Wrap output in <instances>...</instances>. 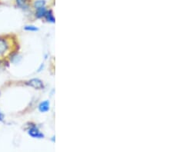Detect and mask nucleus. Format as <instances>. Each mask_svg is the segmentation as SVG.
Returning a JSON list of instances; mask_svg holds the SVG:
<instances>
[{
  "instance_id": "1",
  "label": "nucleus",
  "mask_w": 173,
  "mask_h": 152,
  "mask_svg": "<svg viewBox=\"0 0 173 152\" xmlns=\"http://www.w3.org/2000/svg\"><path fill=\"white\" fill-rule=\"evenodd\" d=\"M28 134L33 138H43L45 137L43 133L39 130L36 125H31L27 130Z\"/></svg>"
},
{
  "instance_id": "2",
  "label": "nucleus",
  "mask_w": 173,
  "mask_h": 152,
  "mask_svg": "<svg viewBox=\"0 0 173 152\" xmlns=\"http://www.w3.org/2000/svg\"><path fill=\"white\" fill-rule=\"evenodd\" d=\"M10 42L3 36H0V57L5 55L10 49Z\"/></svg>"
},
{
  "instance_id": "3",
  "label": "nucleus",
  "mask_w": 173,
  "mask_h": 152,
  "mask_svg": "<svg viewBox=\"0 0 173 152\" xmlns=\"http://www.w3.org/2000/svg\"><path fill=\"white\" fill-rule=\"evenodd\" d=\"M26 84L29 87H32L34 89H37V90H42L45 88L43 81L37 78H34L29 80V81H26Z\"/></svg>"
},
{
  "instance_id": "4",
  "label": "nucleus",
  "mask_w": 173,
  "mask_h": 152,
  "mask_svg": "<svg viewBox=\"0 0 173 152\" xmlns=\"http://www.w3.org/2000/svg\"><path fill=\"white\" fill-rule=\"evenodd\" d=\"M38 109L41 113H45V112H49L50 109V102L49 101L45 100L41 102L38 106Z\"/></svg>"
},
{
  "instance_id": "5",
  "label": "nucleus",
  "mask_w": 173,
  "mask_h": 152,
  "mask_svg": "<svg viewBox=\"0 0 173 152\" xmlns=\"http://www.w3.org/2000/svg\"><path fill=\"white\" fill-rule=\"evenodd\" d=\"M16 6L22 9H28L30 5V0H16Z\"/></svg>"
},
{
  "instance_id": "6",
  "label": "nucleus",
  "mask_w": 173,
  "mask_h": 152,
  "mask_svg": "<svg viewBox=\"0 0 173 152\" xmlns=\"http://www.w3.org/2000/svg\"><path fill=\"white\" fill-rule=\"evenodd\" d=\"M48 10L46 9L45 6L40 7V8H38L36 9V16L38 19H42L45 17V15L46 13V12Z\"/></svg>"
},
{
  "instance_id": "7",
  "label": "nucleus",
  "mask_w": 173,
  "mask_h": 152,
  "mask_svg": "<svg viewBox=\"0 0 173 152\" xmlns=\"http://www.w3.org/2000/svg\"><path fill=\"white\" fill-rule=\"evenodd\" d=\"M44 18L45 19V20H46L48 22H51V23L55 22V17H54L53 13H52V10H49V11H47Z\"/></svg>"
},
{
  "instance_id": "8",
  "label": "nucleus",
  "mask_w": 173,
  "mask_h": 152,
  "mask_svg": "<svg viewBox=\"0 0 173 152\" xmlns=\"http://www.w3.org/2000/svg\"><path fill=\"white\" fill-rule=\"evenodd\" d=\"M24 30L27 32H37L39 31V29L33 25H28V26H24Z\"/></svg>"
},
{
  "instance_id": "9",
  "label": "nucleus",
  "mask_w": 173,
  "mask_h": 152,
  "mask_svg": "<svg viewBox=\"0 0 173 152\" xmlns=\"http://www.w3.org/2000/svg\"><path fill=\"white\" fill-rule=\"evenodd\" d=\"M45 2L44 0H37V1H36V2H34V4H33V7L36 9L40 8V7L45 6Z\"/></svg>"
},
{
  "instance_id": "10",
  "label": "nucleus",
  "mask_w": 173,
  "mask_h": 152,
  "mask_svg": "<svg viewBox=\"0 0 173 152\" xmlns=\"http://www.w3.org/2000/svg\"><path fill=\"white\" fill-rule=\"evenodd\" d=\"M4 118H5V115L2 113V111L0 110V121H1V122H3Z\"/></svg>"
}]
</instances>
